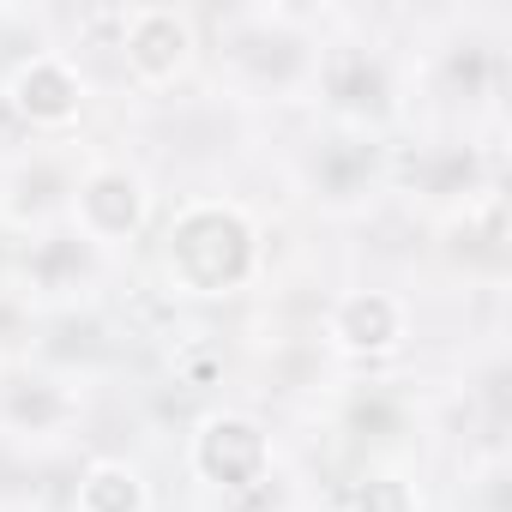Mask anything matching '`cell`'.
I'll return each instance as SVG.
<instances>
[{"instance_id": "cell-1", "label": "cell", "mask_w": 512, "mask_h": 512, "mask_svg": "<svg viewBox=\"0 0 512 512\" xmlns=\"http://www.w3.org/2000/svg\"><path fill=\"white\" fill-rule=\"evenodd\" d=\"M260 266V229L229 199H193L163 235V272L181 296H229Z\"/></svg>"}, {"instance_id": "cell-2", "label": "cell", "mask_w": 512, "mask_h": 512, "mask_svg": "<svg viewBox=\"0 0 512 512\" xmlns=\"http://www.w3.org/2000/svg\"><path fill=\"white\" fill-rule=\"evenodd\" d=\"M187 458H193L199 482H211L223 494H253L272 476V434L253 416H241V410H217V416H205L193 428Z\"/></svg>"}, {"instance_id": "cell-3", "label": "cell", "mask_w": 512, "mask_h": 512, "mask_svg": "<svg viewBox=\"0 0 512 512\" xmlns=\"http://www.w3.org/2000/svg\"><path fill=\"white\" fill-rule=\"evenodd\" d=\"M115 49L127 55V73L139 85H169L193 61V25L175 7H121Z\"/></svg>"}, {"instance_id": "cell-4", "label": "cell", "mask_w": 512, "mask_h": 512, "mask_svg": "<svg viewBox=\"0 0 512 512\" xmlns=\"http://www.w3.org/2000/svg\"><path fill=\"white\" fill-rule=\"evenodd\" d=\"M7 109L25 121V127H73L79 109H85V73L55 55V49H37L13 67L7 79Z\"/></svg>"}, {"instance_id": "cell-5", "label": "cell", "mask_w": 512, "mask_h": 512, "mask_svg": "<svg viewBox=\"0 0 512 512\" xmlns=\"http://www.w3.org/2000/svg\"><path fill=\"white\" fill-rule=\"evenodd\" d=\"M139 223H145V181H139L133 169L103 163V169H91V175L73 187V229H79L97 253L115 247V241H133Z\"/></svg>"}, {"instance_id": "cell-6", "label": "cell", "mask_w": 512, "mask_h": 512, "mask_svg": "<svg viewBox=\"0 0 512 512\" xmlns=\"http://www.w3.org/2000/svg\"><path fill=\"white\" fill-rule=\"evenodd\" d=\"M404 326L410 320L392 290H350L332 302V320H326V332L344 356H392L404 344Z\"/></svg>"}, {"instance_id": "cell-7", "label": "cell", "mask_w": 512, "mask_h": 512, "mask_svg": "<svg viewBox=\"0 0 512 512\" xmlns=\"http://www.w3.org/2000/svg\"><path fill=\"white\" fill-rule=\"evenodd\" d=\"M320 91L344 121H380L392 109V79L374 49H332L320 61Z\"/></svg>"}, {"instance_id": "cell-8", "label": "cell", "mask_w": 512, "mask_h": 512, "mask_svg": "<svg viewBox=\"0 0 512 512\" xmlns=\"http://www.w3.org/2000/svg\"><path fill=\"white\" fill-rule=\"evenodd\" d=\"M25 278L43 290V296H73L97 278V247L79 235V229H61V235H43L25 260Z\"/></svg>"}, {"instance_id": "cell-9", "label": "cell", "mask_w": 512, "mask_h": 512, "mask_svg": "<svg viewBox=\"0 0 512 512\" xmlns=\"http://www.w3.org/2000/svg\"><path fill=\"white\" fill-rule=\"evenodd\" d=\"M73 512H151V488L127 458H91L79 470Z\"/></svg>"}, {"instance_id": "cell-10", "label": "cell", "mask_w": 512, "mask_h": 512, "mask_svg": "<svg viewBox=\"0 0 512 512\" xmlns=\"http://www.w3.org/2000/svg\"><path fill=\"white\" fill-rule=\"evenodd\" d=\"M67 416H73V398L61 386H49V380H19L7 392V422L19 434H55Z\"/></svg>"}, {"instance_id": "cell-11", "label": "cell", "mask_w": 512, "mask_h": 512, "mask_svg": "<svg viewBox=\"0 0 512 512\" xmlns=\"http://www.w3.org/2000/svg\"><path fill=\"white\" fill-rule=\"evenodd\" d=\"M344 512H422V494H416V482L398 476V470H368V476L350 482Z\"/></svg>"}, {"instance_id": "cell-12", "label": "cell", "mask_w": 512, "mask_h": 512, "mask_svg": "<svg viewBox=\"0 0 512 512\" xmlns=\"http://www.w3.org/2000/svg\"><path fill=\"white\" fill-rule=\"evenodd\" d=\"M320 187L332 193V199H350V193H362V181L374 175V145H362V139H344V145H326L320 151Z\"/></svg>"}, {"instance_id": "cell-13", "label": "cell", "mask_w": 512, "mask_h": 512, "mask_svg": "<svg viewBox=\"0 0 512 512\" xmlns=\"http://www.w3.org/2000/svg\"><path fill=\"white\" fill-rule=\"evenodd\" d=\"M217 374H223V356H205V350H181V356H175V380L193 386V392H205Z\"/></svg>"}]
</instances>
